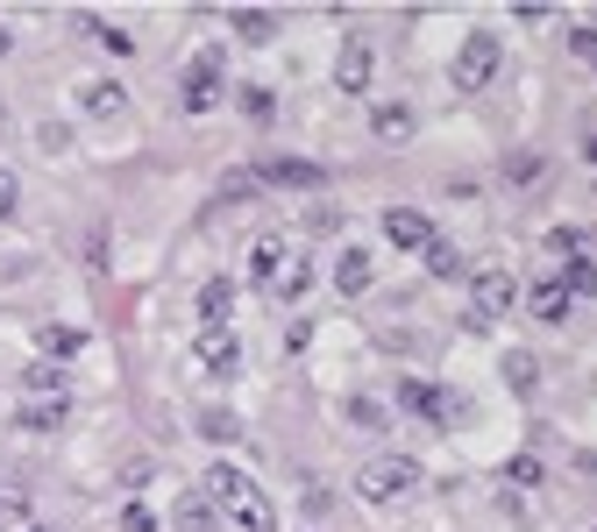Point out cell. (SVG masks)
I'll list each match as a JSON object with an SVG mask.
<instances>
[{
    "label": "cell",
    "mask_w": 597,
    "mask_h": 532,
    "mask_svg": "<svg viewBox=\"0 0 597 532\" xmlns=\"http://www.w3.org/2000/svg\"><path fill=\"white\" fill-rule=\"evenodd\" d=\"M356 490H363L370 505H398V497L420 490V462H413V454H378V462L356 476Z\"/></svg>",
    "instance_id": "1"
},
{
    "label": "cell",
    "mask_w": 597,
    "mask_h": 532,
    "mask_svg": "<svg viewBox=\"0 0 597 532\" xmlns=\"http://www.w3.org/2000/svg\"><path fill=\"white\" fill-rule=\"evenodd\" d=\"M498 36H491V29H470V36H462V57H455V86L462 93H476V86H491L498 79Z\"/></svg>",
    "instance_id": "2"
},
{
    "label": "cell",
    "mask_w": 597,
    "mask_h": 532,
    "mask_svg": "<svg viewBox=\"0 0 597 532\" xmlns=\"http://www.w3.org/2000/svg\"><path fill=\"white\" fill-rule=\"evenodd\" d=\"M398 405H406L413 419H427V426L462 419V398H455L448 384H427V376H406V384H398Z\"/></svg>",
    "instance_id": "3"
},
{
    "label": "cell",
    "mask_w": 597,
    "mask_h": 532,
    "mask_svg": "<svg viewBox=\"0 0 597 532\" xmlns=\"http://www.w3.org/2000/svg\"><path fill=\"white\" fill-rule=\"evenodd\" d=\"M370 79H378V50H370L363 29H349V36H341V57H335V86L341 93H370Z\"/></svg>",
    "instance_id": "4"
},
{
    "label": "cell",
    "mask_w": 597,
    "mask_h": 532,
    "mask_svg": "<svg viewBox=\"0 0 597 532\" xmlns=\"http://www.w3.org/2000/svg\"><path fill=\"white\" fill-rule=\"evenodd\" d=\"M214 100H221V50H200L185 65V93H178V106H185V114H206Z\"/></svg>",
    "instance_id": "5"
},
{
    "label": "cell",
    "mask_w": 597,
    "mask_h": 532,
    "mask_svg": "<svg viewBox=\"0 0 597 532\" xmlns=\"http://www.w3.org/2000/svg\"><path fill=\"white\" fill-rule=\"evenodd\" d=\"M206 505H228V511H249V505H257V483H249L243 476V468H235V462H214V468H206Z\"/></svg>",
    "instance_id": "6"
},
{
    "label": "cell",
    "mask_w": 597,
    "mask_h": 532,
    "mask_svg": "<svg viewBox=\"0 0 597 532\" xmlns=\"http://www.w3.org/2000/svg\"><path fill=\"white\" fill-rule=\"evenodd\" d=\"M249 178H257V185H285V192H320V163H306V157H271Z\"/></svg>",
    "instance_id": "7"
},
{
    "label": "cell",
    "mask_w": 597,
    "mask_h": 532,
    "mask_svg": "<svg viewBox=\"0 0 597 532\" xmlns=\"http://www.w3.org/2000/svg\"><path fill=\"white\" fill-rule=\"evenodd\" d=\"M470 298H476V319L512 313V278H505V270H476V278H470Z\"/></svg>",
    "instance_id": "8"
},
{
    "label": "cell",
    "mask_w": 597,
    "mask_h": 532,
    "mask_svg": "<svg viewBox=\"0 0 597 532\" xmlns=\"http://www.w3.org/2000/svg\"><path fill=\"white\" fill-rule=\"evenodd\" d=\"M384 235H392L398 249L420 256L427 241H435V220H427V213H413V206H392V213H384Z\"/></svg>",
    "instance_id": "9"
},
{
    "label": "cell",
    "mask_w": 597,
    "mask_h": 532,
    "mask_svg": "<svg viewBox=\"0 0 597 532\" xmlns=\"http://www.w3.org/2000/svg\"><path fill=\"white\" fill-rule=\"evenodd\" d=\"M200 370L206 376H235V333L228 327H200Z\"/></svg>",
    "instance_id": "10"
},
{
    "label": "cell",
    "mask_w": 597,
    "mask_h": 532,
    "mask_svg": "<svg viewBox=\"0 0 597 532\" xmlns=\"http://www.w3.org/2000/svg\"><path fill=\"white\" fill-rule=\"evenodd\" d=\"M228 313H235V284L228 278H206L200 284V327H228Z\"/></svg>",
    "instance_id": "11"
},
{
    "label": "cell",
    "mask_w": 597,
    "mask_h": 532,
    "mask_svg": "<svg viewBox=\"0 0 597 532\" xmlns=\"http://www.w3.org/2000/svg\"><path fill=\"white\" fill-rule=\"evenodd\" d=\"M285 263H292V249H285V241H257V249H249V278H257L263 292H271V284L285 278Z\"/></svg>",
    "instance_id": "12"
},
{
    "label": "cell",
    "mask_w": 597,
    "mask_h": 532,
    "mask_svg": "<svg viewBox=\"0 0 597 532\" xmlns=\"http://www.w3.org/2000/svg\"><path fill=\"white\" fill-rule=\"evenodd\" d=\"M214 519H221V511L206 505V490H185V497H178V511H171L178 532H214Z\"/></svg>",
    "instance_id": "13"
},
{
    "label": "cell",
    "mask_w": 597,
    "mask_h": 532,
    "mask_svg": "<svg viewBox=\"0 0 597 532\" xmlns=\"http://www.w3.org/2000/svg\"><path fill=\"white\" fill-rule=\"evenodd\" d=\"M65 419H71V398H29L22 405V426H29V433H57Z\"/></svg>",
    "instance_id": "14"
},
{
    "label": "cell",
    "mask_w": 597,
    "mask_h": 532,
    "mask_svg": "<svg viewBox=\"0 0 597 532\" xmlns=\"http://www.w3.org/2000/svg\"><path fill=\"white\" fill-rule=\"evenodd\" d=\"M71 100H79V114H122V86H114V79H93V86H79V93H71Z\"/></svg>",
    "instance_id": "15"
},
{
    "label": "cell",
    "mask_w": 597,
    "mask_h": 532,
    "mask_svg": "<svg viewBox=\"0 0 597 532\" xmlns=\"http://www.w3.org/2000/svg\"><path fill=\"white\" fill-rule=\"evenodd\" d=\"M527 306H533V319H570V292H562V278H541L527 292Z\"/></svg>",
    "instance_id": "16"
},
{
    "label": "cell",
    "mask_w": 597,
    "mask_h": 532,
    "mask_svg": "<svg viewBox=\"0 0 597 532\" xmlns=\"http://www.w3.org/2000/svg\"><path fill=\"white\" fill-rule=\"evenodd\" d=\"M370 128H378V143H413V128H420V121H413V106H378V121H370Z\"/></svg>",
    "instance_id": "17"
},
{
    "label": "cell",
    "mask_w": 597,
    "mask_h": 532,
    "mask_svg": "<svg viewBox=\"0 0 597 532\" xmlns=\"http://www.w3.org/2000/svg\"><path fill=\"white\" fill-rule=\"evenodd\" d=\"M22 390H29V398H65V370H57V362H29Z\"/></svg>",
    "instance_id": "18"
},
{
    "label": "cell",
    "mask_w": 597,
    "mask_h": 532,
    "mask_svg": "<svg viewBox=\"0 0 597 532\" xmlns=\"http://www.w3.org/2000/svg\"><path fill=\"white\" fill-rule=\"evenodd\" d=\"M420 263L435 270V278H462V270H470V263H462V249H455V241H441V235L420 249Z\"/></svg>",
    "instance_id": "19"
},
{
    "label": "cell",
    "mask_w": 597,
    "mask_h": 532,
    "mask_svg": "<svg viewBox=\"0 0 597 532\" xmlns=\"http://www.w3.org/2000/svg\"><path fill=\"white\" fill-rule=\"evenodd\" d=\"M505 384H512L519 398H533V384H541V362H533L527 348H512V355H505Z\"/></svg>",
    "instance_id": "20"
},
{
    "label": "cell",
    "mask_w": 597,
    "mask_h": 532,
    "mask_svg": "<svg viewBox=\"0 0 597 532\" xmlns=\"http://www.w3.org/2000/svg\"><path fill=\"white\" fill-rule=\"evenodd\" d=\"M36 348L57 362V355H79V348H86V333H79V327H43V333H36Z\"/></svg>",
    "instance_id": "21"
},
{
    "label": "cell",
    "mask_w": 597,
    "mask_h": 532,
    "mask_svg": "<svg viewBox=\"0 0 597 532\" xmlns=\"http://www.w3.org/2000/svg\"><path fill=\"white\" fill-rule=\"evenodd\" d=\"M335 284H341L349 298H356V292H370V256H356V249H349V256L335 263Z\"/></svg>",
    "instance_id": "22"
},
{
    "label": "cell",
    "mask_w": 597,
    "mask_h": 532,
    "mask_svg": "<svg viewBox=\"0 0 597 532\" xmlns=\"http://www.w3.org/2000/svg\"><path fill=\"white\" fill-rule=\"evenodd\" d=\"M562 292H584V298H597V256H570V278H562Z\"/></svg>",
    "instance_id": "23"
},
{
    "label": "cell",
    "mask_w": 597,
    "mask_h": 532,
    "mask_svg": "<svg viewBox=\"0 0 597 532\" xmlns=\"http://www.w3.org/2000/svg\"><path fill=\"white\" fill-rule=\"evenodd\" d=\"M541 476H548V468H541V454H512V462H505V483H519V490H533Z\"/></svg>",
    "instance_id": "24"
},
{
    "label": "cell",
    "mask_w": 597,
    "mask_h": 532,
    "mask_svg": "<svg viewBox=\"0 0 597 532\" xmlns=\"http://www.w3.org/2000/svg\"><path fill=\"white\" fill-rule=\"evenodd\" d=\"M271 14H263V8H243V14H235V36H243V43H263V36H271Z\"/></svg>",
    "instance_id": "25"
},
{
    "label": "cell",
    "mask_w": 597,
    "mask_h": 532,
    "mask_svg": "<svg viewBox=\"0 0 597 532\" xmlns=\"http://www.w3.org/2000/svg\"><path fill=\"white\" fill-rule=\"evenodd\" d=\"M79 29H93V36H100V43H108V50H114V57H128V50H136V43H128V29H114V22H93V14H86V22H79Z\"/></svg>",
    "instance_id": "26"
},
{
    "label": "cell",
    "mask_w": 597,
    "mask_h": 532,
    "mask_svg": "<svg viewBox=\"0 0 597 532\" xmlns=\"http://www.w3.org/2000/svg\"><path fill=\"white\" fill-rule=\"evenodd\" d=\"M200 433H206V440H235V433H243V419H235V412H206Z\"/></svg>",
    "instance_id": "27"
},
{
    "label": "cell",
    "mask_w": 597,
    "mask_h": 532,
    "mask_svg": "<svg viewBox=\"0 0 597 532\" xmlns=\"http://www.w3.org/2000/svg\"><path fill=\"white\" fill-rule=\"evenodd\" d=\"M243 114H249V121H271V114H278V100L263 93V86H249V93H243Z\"/></svg>",
    "instance_id": "28"
},
{
    "label": "cell",
    "mask_w": 597,
    "mask_h": 532,
    "mask_svg": "<svg viewBox=\"0 0 597 532\" xmlns=\"http://www.w3.org/2000/svg\"><path fill=\"white\" fill-rule=\"evenodd\" d=\"M306 278H313V263H306V256H292L285 278H278V292H306Z\"/></svg>",
    "instance_id": "29"
},
{
    "label": "cell",
    "mask_w": 597,
    "mask_h": 532,
    "mask_svg": "<svg viewBox=\"0 0 597 532\" xmlns=\"http://www.w3.org/2000/svg\"><path fill=\"white\" fill-rule=\"evenodd\" d=\"M243 525H249V532H278V511H271V505H263V497H257V505L243 511Z\"/></svg>",
    "instance_id": "30"
},
{
    "label": "cell",
    "mask_w": 597,
    "mask_h": 532,
    "mask_svg": "<svg viewBox=\"0 0 597 532\" xmlns=\"http://www.w3.org/2000/svg\"><path fill=\"white\" fill-rule=\"evenodd\" d=\"M122 525H128V532H157V511H149V505H128Z\"/></svg>",
    "instance_id": "31"
},
{
    "label": "cell",
    "mask_w": 597,
    "mask_h": 532,
    "mask_svg": "<svg viewBox=\"0 0 597 532\" xmlns=\"http://www.w3.org/2000/svg\"><path fill=\"white\" fill-rule=\"evenodd\" d=\"M14 200H22V178H14L8 163H0V213H14Z\"/></svg>",
    "instance_id": "32"
},
{
    "label": "cell",
    "mask_w": 597,
    "mask_h": 532,
    "mask_svg": "<svg viewBox=\"0 0 597 532\" xmlns=\"http://www.w3.org/2000/svg\"><path fill=\"white\" fill-rule=\"evenodd\" d=\"M570 50L584 57V65H597V29H576V36H570Z\"/></svg>",
    "instance_id": "33"
},
{
    "label": "cell",
    "mask_w": 597,
    "mask_h": 532,
    "mask_svg": "<svg viewBox=\"0 0 597 532\" xmlns=\"http://www.w3.org/2000/svg\"><path fill=\"white\" fill-rule=\"evenodd\" d=\"M548 256H576V227H555V235H548Z\"/></svg>",
    "instance_id": "34"
},
{
    "label": "cell",
    "mask_w": 597,
    "mask_h": 532,
    "mask_svg": "<svg viewBox=\"0 0 597 532\" xmlns=\"http://www.w3.org/2000/svg\"><path fill=\"white\" fill-rule=\"evenodd\" d=\"M8 50H14V36H8V29H0V57H8Z\"/></svg>",
    "instance_id": "35"
},
{
    "label": "cell",
    "mask_w": 597,
    "mask_h": 532,
    "mask_svg": "<svg viewBox=\"0 0 597 532\" xmlns=\"http://www.w3.org/2000/svg\"><path fill=\"white\" fill-rule=\"evenodd\" d=\"M29 532H50V525H29Z\"/></svg>",
    "instance_id": "36"
},
{
    "label": "cell",
    "mask_w": 597,
    "mask_h": 532,
    "mask_svg": "<svg viewBox=\"0 0 597 532\" xmlns=\"http://www.w3.org/2000/svg\"><path fill=\"white\" fill-rule=\"evenodd\" d=\"M590 163H597V143H590Z\"/></svg>",
    "instance_id": "37"
}]
</instances>
